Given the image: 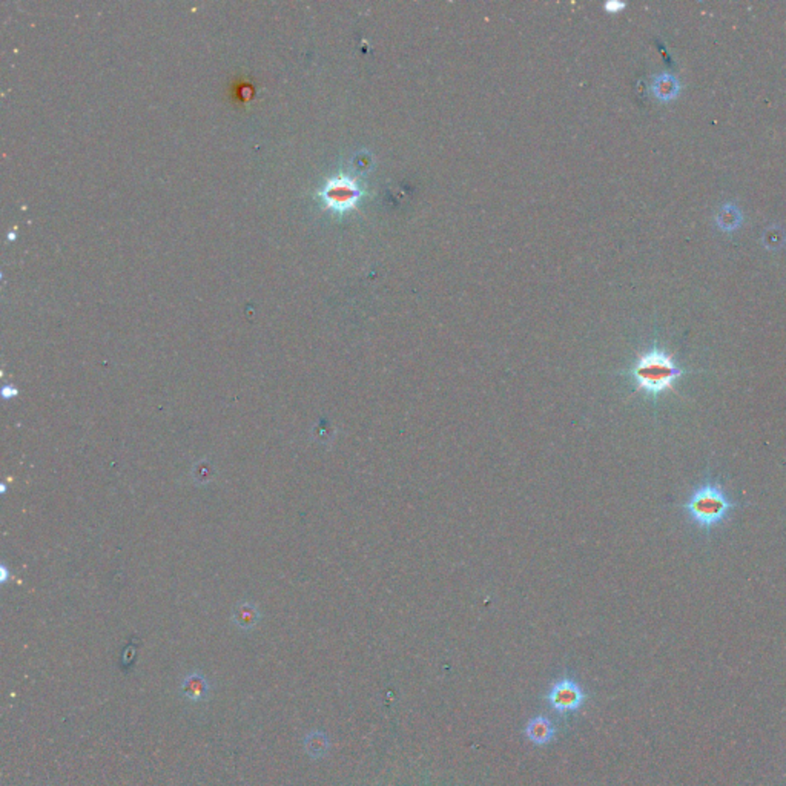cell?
Returning <instances> with one entry per match:
<instances>
[{
	"instance_id": "obj_1",
	"label": "cell",
	"mask_w": 786,
	"mask_h": 786,
	"mask_svg": "<svg viewBox=\"0 0 786 786\" xmlns=\"http://www.w3.org/2000/svg\"><path fill=\"white\" fill-rule=\"evenodd\" d=\"M630 375L638 391L656 398L660 393L672 391L677 379L685 375V370L677 366L672 355L653 347L634 362Z\"/></svg>"
},
{
	"instance_id": "obj_2",
	"label": "cell",
	"mask_w": 786,
	"mask_h": 786,
	"mask_svg": "<svg viewBox=\"0 0 786 786\" xmlns=\"http://www.w3.org/2000/svg\"><path fill=\"white\" fill-rule=\"evenodd\" d=\"M735 507H739V502L728 498L722 485L713 481V479H707L700 487H697L696 492L682 506L694 523L708 532L716 525L722 524Z\"/></svg>"
},
{
	"instance_id": "obj_3",
	"label": "cell",
	"mask_w": 786,
	"mask_h": 786,
	"mask_svg": "<svg viewBox=\"0 0 786 786\" xmlns=\"http://www.w3.org/2000/svg\"><path fill=\"white\" fill-rule=\"evenodd\" d=\"M547 700L558 713H570V711H576L582 707L585 694L575 681L564 677L551 686L547 694Z\"/></svg>"
},
{
	"instance_id": "obj_4",
	"label": "cell",
	"mask_w": 786,
	"mask_h": 786,
	"mask_svg": "<svg viewBox=\"0 0 786 786\" xmlns=\"http://www.w3.org/2000/svg\"><path fill=\"white\" fill-rule=\"evenodd\" d=\"M322 195L330 208L344 211L357 204L361 197V189L353 180L341 176L329 181Z\"/></svg>"
},
{
	"instance_id": "obj_5",
	"label": "cell",
	"mask_w": 786,
	"mask_h": 786,
	"mask_svg": "<svg viewBox=\"0 0 786 786\" xmlns=\"http://www.w3.org/2000/svg\"><path fill=\"white\" fill-rule=\"evenodd\" d=\"M525 735L528 738V740L536 745H545L553 740L554 726L550 722V719L544 716H537L528 722L525 728Z\"/></svg>"
},
{
	"instance_id": "obj_6",
	"label": "cell",
	"mask_w": 786,
	"mask_h": 786,
	"mask_svg": "<svg viewBox=\"0 0 786 786\" xmlns=\"http://www.w3.org/2000/svg\"><path fill=\"white\" fill-rule=\"evenodd\" d=\"M181 694H183V697H186L188 700L200 702L208 697L209 685L202 674H191L186 677L183 685H181Z\"/></svg>"
},
{
	"instance_id": "obj_7",
	"label": "cell",
	"mask_w": 786,
	"mask_h": 786,
	"mask_svg": "<svg viewBox=\"0 0 786 786\" xmlns=\"http://www.w3.org/2000/svg\"><path fill=\"white\" fill-rule=\"evenodd\" d=\"M653 91H655L656 97L659 100H664V102H669L679 96V91H681V84L679 80H677L672 74H660L655 79V84H653Z\"/></svg>"
},
{
	"instance_id": "obj_8",
	"label": "cell",
	"mask_w": 786,
	"mask_h": 786,
	"mask_svg": "<svg viewBox=\"0 0 786 786\" xmlns=\"http://www.w3.org/2000/svg\"><path fill=\"white\" fill-rule=\"evenodd\" d=\"M716 223L719 229L723 230V232H731V230L738 229L742 225V214L738 206L725 204L723 208L719 211Z\"/></svg>"
},
{
	"instance_id": "obj_9",
	"label": "cell",
	"mask_w": 786,
	"mask_h": 786,
	"mask_svg": "<svg viewBox=\"0 0 786 786\" xmlns=\"http://www.w3.org/2000/svg\"><path fill=\"white\" fill-rule=\"evenodd\" d=\"M306 751H308V754L312 757H322L327 752L329 748V740L320 731H313L310 733L308 738H306Z\"/></svg>"
},
{
	"instance_id": "obj_10",
	"label": "cell",
	"mask_w": 786,
	"mask_h": 786,
	"mask_svg": "<svg viewBox=\"0 0 786 786\" xmlns=\"http://www.w3.org/2000/svg\"><path fill=\"white\" fill-rule=\"evenodd\" d=\"M762 243L769 251H779L786 243V234L785 230L779 226H771L766 229L762 237Z\"/></svg>"
},
{
	"instance_id": "obj_11",
	"label": "cell",
	"mask_w": 786,
	"mask_h": 786,
	"mask_svg": "<svg viewBox=\"0 0 786 786\" xmlns=\"http://www.w3.org/2000/svg\"><path fill=\"white\" fill-rule=\"evenodd\" d=\"M624 8H625V4H622V2H613V0H611V2L605 4V10L608 13H619L620 10H624Z\"/></svg>"
}]
</instances>
